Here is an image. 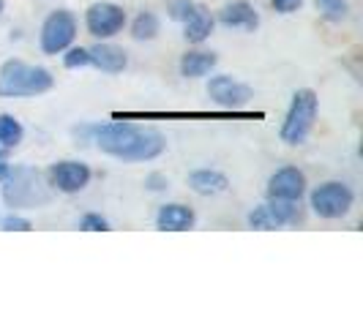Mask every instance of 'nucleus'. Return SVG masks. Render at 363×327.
Here are the masks:
<instances>
[{
	"label": "nucleus",
	"mask_w": 363,
	"mask_h": 327,
	"mask_svg": "<svg viewBox=\"0 0 363 327\" xmlns=\"http://www.w3.org/2000/svg\"><path fill=\"white\" fill-rule=\"evenodd\" d=\"M189 185L191 191H197L202 197H213V194H224L230 188L227 175H221L216 169H197L189 175Z\"/></svg>",
	"instance_id": "obj_15"
},
{
	"label": "nucleus",
	"mask_w": 363,
	"mask_h": 327,
	"mask_svg": "<svg viewBox=\"0 0 363 327\" xmlns=\"http://www.w3.org/2000/svg\"><path fill=\"white\" fill-rule=\"evenodd\" d=\"M191 8H194L191 0H172V3H169V17L183 22V19L191 14Z\"/></svg>",
	"instance_id": "obj_24"
},
{
	"label": "nucleus",
	"mask_w": 363,
	"mask_h": 327,
	"mask_svg": "<svg viewBox=\"0 0 363 327\" xmlns=\"http://www.w3.org/2000/svg\"><path fill=\"white\" fill-rule=\"evenodd\" d=\"M47 180L63 194H77L91 180V169L82 161H57L47 169Z\"/></svg>",
	"instance_id": "obj_8"
},
{
	"label": "nucleus",
	"mask_w": 363,
	"mask_h": 327,
	"mask_svg": "<svg viewBox=\"0 0 363 327\" xmlns=\"http://www.w3.org/2000/svg\"><path fill=\"white\" fill-rule=\"evenodd\" d=\"M303 0H273V8L281 11V14H292Z\"/></svg>",
	"instance_id": "obj_26"
},
{
	"label": "nucleus",
	"mask_w": 363,
	"mask_h": 327,
	"mask_svg": "<svg viewBox=\"0 0 363 327\" xmlns=\"http://www.w3.org/2000/svg\"><path fill=\"white\" fill-rule=\"evenodd\" d=\"M156 226L162 232H186L194 226V210L186 205H164L156 216Z\"/></svg>",
	"instance_id": "obj_11"
},
{
	"label": "nucleus",
	"mask_w": 363,
	"mask_h": 327,
	"mask_svg": "<svg viewBox=\"0 0 363 327\" xmlns=\"http://www.w3.org/2000/svg\"><path fill=\"white\" fill-rule=\"evenodd\" d=\"M183 36L189 38L191 44H200L205 38L213 33V17H211V11L205 8V6H197L194 3V8H191V14L183 19Z\"/></svg>",
	"instance_id": "obj_14"
},
{
	"label": "nucleus",
	"mask_w": 363,
	"mask_h": 327,
	"mask_svg": "<svg viewBox=\"0 0 363 327\" xmlns=\"http://www.w3.org/2000/svg\"><path fill=\"white\" fill-rule=\"evenodd\" d=\"M249 224L255 226V229H276L279 224H276V218H273L271 207L268 205H262V207H257L255 213L249 216Z\"/></svg>",
	"instance_id": "obj_21"
},
{
	"label": "nucleus",
	"mask_w": 363,
	"mask_h": 327,
	"mask_svg": "<svg viewBox=\"0 0 363 327\" xmlns=\"http://www.w3.org/2000/svg\"><path fill=\"white\" fill-rule=\"evenodd\" d=\"M3 229H9V232H30V229H33V224H30L28 218L6 216L3 218Z\"/></svg>",
	"instance_id": "obj_25"
},
{
	"label": "nucleus",
	"mask_w": 363,
	"mask_h": 327,
	"mask_svg": "<svg viewBox=\"0 0 363 327\" xmlns=\"http://www.w3.org/2000/svg\"><path fill=\"white\" fill-rule=\"evenodd\" d=\"M0 11H3V0H0Z\"/></svg>",
	"instance_id": "obj_29"
},
{
	"label": "nucleus",
	"mask_w": 363,
	"mask_h": 327,
	"mask_svg": "<svg viewBox=\"0 0 363 327\" xmlns=\"http://www.w3.org/2000/svg\"><path fill=\"white\" fill-rule=\"evenodd\" d=\"M55 76L41 66H28L22 60H6L0 66V98L41 96L52 91Z\"/></svg>",
	"instance_id": "obj_2"
},
{
	"label": "nucleus",
	"mask_w": 363,
	"mask_h": 327,
	"mask_svg": "<svg viewBox=\"0 0 363 327\" xmlns=\"http://www.w3.org/2000/svg\"><path fill=\"white\" fill-rule=\"evenodd\" d=\"M131 36L137 41H150V38L159 36V17L153 11H143L140 17L134 19L131 25Z\"/></svg>",
	"instance_id": "obj_17"
},
{
	"label": "nucleus",
	"mask_w": 363,
	"mask_h": 327,
	"mask_svg": "<svg viewBox=\"0 0 363 327\" xmlns=\"http://www.w3.org/2000/svg\"><path fill=\"white\" fill-rule=\"evenodd\" d=\"M268 207H271V213H273V218H276V224H279V226L301 221V210H298V205H295L292 200H273L271 197Z\"/></svg>",
	"instance_id": "obj_19"
},
{
	"label": "nucleus",
	"mask_w": 363,
	"mask_h": 327,
	"mask_svg": "<svg viewBox=\"0 0 363 327\" xmlns=\"http://www.w3.org/2000/svg\"><path fill=\"white\" fill-rule=\"evenodd\" d=\"M303 191H306V178H303V172L295 169V166L279 169L271 178V183H268V197H273V200L298 202L303 197Z\"/></svg>",
	"instance_id": "obj_10"
},
{
	"label": "nucleus",
	"mask_w": 363,
	"mask_h": 327,
	"mask_svg": "<svg viewBox=\"0 0 363 327\" xmlns=\"http://www.w3.org/2000/svg\"><path fill=\"white\" fill-rule=\"evenodd\" d=\"M85 25L96 38H109L123 30L126 25V11L115 3H93L85 14Z\"/></svg>",
	"instance_id": "obj_7"
},
{
	"label": "nucleus",
	"mask_w": 363,
	"mask_h": 327,
	"mask_svg": "<svg viewBox=\"0 0 363 327\" xmlns=\"http://www.w3.org/2000/svg\"><path fill=\"white\" fill-rule=\"evenodd\" d=\"M213 66H216V54L213 52H186L181 57V74L186 79L205 76Z\"/></svg>",
	"instance_id": "obj_16"
},
{
	"label": "nucleus",
	"mask_w": 363,
	"mask_h": 327,
	"mask_svg": "<svg viewBox=\"0 0 363 327\" xmlns=\"http://www.w3.org/2000/svg\"><path fill=\"white\" fill-rule=\"evenodd\" d=\"M3 200L9 207H41L52 200L50 185L33 166H14L3 178Z\"/></svg>",
	"instance_id": "obj_3"
},
{
	"label": "nucleus",
	"mask_w": 363,
	"mask_h": 327,
	"mask_svg": "<svg viewBox=\"0 0 363 327\" xmlns=\"http://www.w3.org/2000/svg\"><path fill=\"white\" fill-rule=\"evenodd\" d=\"M317 117V93L303 88L292 96V107L287 112V120L281 126V142L287 145H303L309 137L311 126Z\"/></svg>",
	"instance_id": "obj_4"
},
{
	"label": "nucleus",
	"mask_w": 363,
	"mask_h": 327,
	"mask_svg": "<svg viewBox=\"0 0 363 327\" xmlns=\"http://www.w3.org/2000/svg\"><path fill=\"white\" fill-rule=\"evenodd\" d=\"M167 185H169V180H167L164 175H150V178H147V188H150V191H164Z\"/></svg>",
	"instance_id": "obj_27"
},
{
	"label": "nucleus",
	"mask_w": 363,
	"mask_h": 327,
	"mask_svg": "<svg viewBox=\"0 0 363 327\" xmlns=\"http://www.w3.org/2000/svg\"><path fill=\"white\" fill-rule=\"evenodd\" d=\"M77 36V19L72 11H52L41 25V50L44 54H60L72 47Z\"/></svg>",
	"instance_id": "obj_5"
},
{
	"label": "nucleus",
	"mask_w": 363,
	"mask_h": 327,
	"mask_svg": "<svg viewBox=\"0 0 363 327\" xmlns=\"http://www.w3.org/2000/svg\"><path fill=\"white\" fill-rule=\"evenodd\" d=\"M208 96L221 107H240L252 98V88L233 79V76H227V74H221V76H213L208 82Z\"/></svg>",
	"instance_id": "obj_9"
},
{
	"label": "nucleus",
	"mask_w": 363,
	"mask_h": 327,
	"mask_svg": "<svg viewBox=\"0 0 363 327\" xmlns=\"http://www.w3.org/2000/svg\"><path fill=\"white\" fill-rule=\"evenodd\" d=\"M311 207L320 218H342L352 207V191L345 183H325V185L314 188Z\"/></svg>",
	"instance_id": "obj_6"
},
{
	"label": "nucleus",
	"mask_w": 363,
	"mask_h": 327,
	"mask_svg": "<svg viewBox=\"0 0 363 327\" xmlns=\"http://www.w3.org/2000/svg\"><path fill=\"white\" fill-rule=\"evenodd\" d=\"M317 8L330 22H342L347 17V0H317Z\"/></svg>",
	"instance_id": "obj_20"
},
{
	"label": "nucleus",
	"mask_w": 363,
	"mask_h": 327,
	"mask_svg": "<svg viewBox=\"0 0 363 327\" xmlns=\"http://www.w3.org/2000/svg\"><path fill=\"white\" fill-rule=\"evenodd\" d=\"M93 142L101 153H109L121 161H153L167 150V139L156 128L115 120L93 128Z\"/></svg>",
	"instance_id": "obj_1"
},
{
	"label": "nucleus",
	"mask_w": 363,
	"mask_h": 327,
	"mask_svg": "<svg viewBox=\"0 0 363 327\" xmlns=\"http://www.w3.org/2000/svg\"><path fill=\"white\" fill-rule=\"evenodd\" d=\"M79 226H82L85 232H107L109 229L107 218H101L99 213H88V216H82Z\"/></svg>",
	"instance_id": "obj_23"
},
{
	"label": "nucleus",
	"mask_w": 363,
	"mask_h": 327,
	"mask_svg": "<svg viewBox=\"0 0 363 327\" xmlns=\"http://www.w3.org/2000/svg\"><path fill=\"white\" fill-rule=\"evenodd\" d=\"M218 19H221V25H227V28H243V30H255L257 25H259V17H257L255 6L246 3V0H235V3L224 6Z\"/></svg>",
	"instance_id": "obj_12"
},
{
	"label": "nucleus",
	"mask_w": 363,
	"mask_h": 327,
	"mask_svg": "<svg viewBox=\"0 0 363 327\" xmlns=\"http://www.w3.org/2000/svg\"><path fill=\"white\" fill-rule=\"evenodd\" d=\"M63 63H66V69H79V66H88L91 63V54H88V50H82V47H74V50L66 52Z\"/></svg>",
	"instance_id": "obj_22"
},
{
	"label": "nucleus",
	"mask_w": 363,
	"mask_h": 327,
	"mask_svg": "<svg viewBox=\"0 0 363 327\" xmlns=\"http://www.w3.org/2000/svg\"><path fill=\"white\" fill-rule=\"evenodd\" d=\"M88 54H91L93 66L107 74H121L126 69V52L115 44H96L88 50Z\"/></svg>",
	"instance_id": "obj_13"
},
{
	"label": "nucleus",
	"mask_w": 363,
	"mask_h": 327,
	"mask_svg": "<svg viewBox=\"0 0 363 327\" xmlns=\"http://www.w3.org/2000/svg\"><path fill=\"white\" fill-rule=\"evenodd\" d=\"M9 169H11V164H9V147H3L0 150V183L9 175Z\"/></svg>",
	"instance_id": "obj_28"
},
{
	"label": "nucleus",
	"mask_w": 363,
	"mask_h": 327,
	"mask_svg": "<svg viewBox=\"0 0 363 327\" xmlns=\"http://www.w3.org/2000/svg\"><path fill=\"white\" fill-rule=\"evenodd\" d=\"M22 123L14 115H0V145L3 147H17L22 142Z\"/></svg>",
	"instance_id": "obj_18"
}]
</instances>
